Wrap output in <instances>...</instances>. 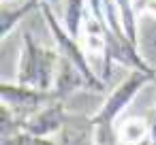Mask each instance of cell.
Instances as JSON below:
<instances>
[{
	"instance_id": "obj_1",
	"label": "cell",
	"mask_w": 156,
	"mask_h": 145,
	"mask_svg": "<svg viewBox=\"0 0 156 145\" xmlns=\"http://www.w3.org/2000/svg\"><path fill=\"white\" fill-rule=\"evenodd\" d=\"M156 79V73L145 71H130L122 83H118L105 98L103 107L90 117L94 128V145H120L118 139V119L128 107V102L150 83Z\"/></svg>"
},
{
	"instance_id": "obj_2",
	"label": "cell",
	"mask_w": 156,
	"mask_h": 145,
	"mask_svg": "<svg viewBox=\"0 0 156 145\" xmlns=\"http://www.w3.org/2000/svg\"><path fill=\"white\" fill-rule=\"evenodd\" d=\"M58 64H60V51L56 47L41 45L39 41H34L30 32L22 34V51L15 75L17 83L39 90H51Z\"/></svg>"
},
{
	"instance_id": "obj_3",
	"label": "cell",
	"mask_w": 156,
	"mask_h": 145,
	"mask_svg": "<svg viewBox=\"0 0 156 145\" xmlns=\"http://www.w3.org/2000/svg\"><path fill=\"white\" fill-rule=\"evenodd\" d=\"M39 11L43 13V19H45V24H47V28H49V34H51V39H54V47L60 51V56H62L64 60H69L71 64H75V66L81 71V75H83L86 81H88L90 92L103 94L105 88H107V81L94 71V66H92V62L88 60V54H86V49L81 47L79 39H75V36L64 28L60 15H58L47 2H41V9H39Z\"/></svg>"
},
{
	"instance_id": "obj_4",
	"label": "cell",
	"mask_w": 156,
	"mask_h": 145,
	"mask_svg": "<svg viewBox=\"0 0 156 145\" xmlns=\"http://www.w3.org/2000/svg\"><path fill=\"white\" fill-rule=\"evenodd\" d=\"M0 94H2V105L11 107L22 119H26L28 115L37 113L45 105L58 100L54 90H39V88H30V85H22L17 81L15 83L2 81L0 83Z\"/></svg>"
},
{
	"instance_id": "obj_5",
	"label": "cell",
	"mask_w": 156,
	"mask_h": 145,
	"mask_svg": "<svg viewBox=\"0 0 156 145\" xmlns=\"http://www.w3.org/2000/svg\"><path fill=\"white\" fill-rule=\"evenodd\" d=\"M66 109L62 100H54L49 105H45L43 109H39L37 113L28 115L22 124V130L37 134V136H51L56 132L62 130V126L66 124Z\"/></svg>"
},
{
	"instance_id": "obj_6",
	"label": "cell",
	"mask_w": 156,
	"mask_h": 145,
	"mask_svg": "<svg viewBox=\"0 0 156 145\" xmlns=\"http://www.w3.org/2000/svg\"><path fill=\"white\" fill-rule=\"evenodd\" d=\"M54 94H56V98L58 100H66L69 96H73L75 92H79V90H90L88 88V81H86V77L81 75V71L75 66V64H71L69 60H64L62 56H60V64H58V73H56V79H54Z\"/></svg>"
},
{
	"instance_id": "obj_7",
	"label": "cell",
	"mask_w": 156,
	"mask_h": 145,
	"mask_svg": "<svg viewBox=\"0 0 156 145\" xmlns=\"http://www.w3.org/2000/svg\"><path fill=\"white\" fill-rule=\"evenodd\" d=\"M41 9V0H0V39H7L17 24Z\"/></svg>"
},
{
	"instance_id": "obj_8",
	"label": "cell",
	"mask_w": 156,
	"mask_h": 145,
	"mask_svg": "<svg viewBox=\"0 0 156 145\" xmlns=\"http://www.w3.org/2000/svg\"><path fill=\"white\" fill-rule=\"evenodd\" d=\"M88 9L92 11V15L103 22L107 26V30L120 39V41H130L124 32V26H122V17H120V11H118V5L115 0H88Z\"/></svg>"
},
{
	"instance_id": "obj_9",
	"label": "cell",
	"mask_w": 156,
	"mask_h": 145,
	"mask_svg": "<svg viewBox=\"0 0 156 145\" xmlns=\"http://www.w3.org/2000/svg\"><path fill=\"white\" fill-rule=\"evenodd\" d=\"M118 139L122 145H139L150 139V122L143 117H128L118 124Z\"/></svg>"
},
{
	"instance_id": "obj_10",
	"label": "cell",
	"mask_w": 156,
	"mask_h": 145,
	"mask_svg": "<svg viewBox=\"0 0 156 145\" xmlns=\"http://www.w3.org/2000/svg\"><path fill=\"white\" fill-rule=\"evenodd\" d=\"M86 13H88V0H64L60 19H62L64 28L75 39H79V34H81V26H83Z\"/></svg>"
},
{
	"instance_id": "obj_11",
	"label": "cell",
	"mask_w": 156,
	"mask_h": 145,
	"mask_svg": "<svg viewBox=\"0 0 156 145\" xmlns=\"http://www.w3.org/2000/svg\"><path fill=\"white\" fill-rule=\"evenodd\" d=\"M115 5H118V11H120L126 36L130 39L133 45L139 47V13H137L135 0H115Z\"/></svg>"
},
{
	"instance_id": "obj_12",
	"label": "cell",
	"mask_w": 156,
	"mask_h": 145,
	"mask_svg": "<svg viewBox=\"0 0 156 145\" xmlns=\"http://www.w3.org/2000/svg\"><path fill=\"white\" fill-rule=\"evenodd\" d=\"M2 145H56V143L47 136H37V134H30L26 130H17V132L2 139Z\"/></svg>"
},
{
	"instance_id": "obj_13",
	"label": "cell",
	"mask_w": 156,
	"mask_h": 145,
	"mask_svg": "<svg viewBox=\"0 0 156 145\" xmlns=\"http://www.w3.org/2000/svg\"><path fill=\"white\" fill-rule=\"evenodd\" d=\"M150 143L156 145V109L152 111V122H150Z\"/></svg>"
},
{
	"instance_id": "obj_14",
	"label": "cell",
	"mask_w": 156,
	"mask_h": 145,
	"mask_svg": "<svg viewBox=\"0 0 156 145\" xmlns=\"http://www.w3.org/2000/svg\"><path fill=\"white\" fill-rule=\"evenodd\" d=\"M41 2H47V5H49V7H51V9H54V11L58 13V15L62 13V7H64V0H41Z\"/></svg>"
},
{
	"instance_id": "obj_15",
	"label": "cell",
	"mask_w": 156,
	"mask_h": 145,
	"mask_svg": "<svg viewBox=\"0 0 156 145\" xmlns=\"http://www.w3.org/2000/svg\"><path fill=\"white\" fill-rule=\"evenodd\" d=\"M139 2H141V0H135V5H139Z\"/></svg>"
}]
</instances>
